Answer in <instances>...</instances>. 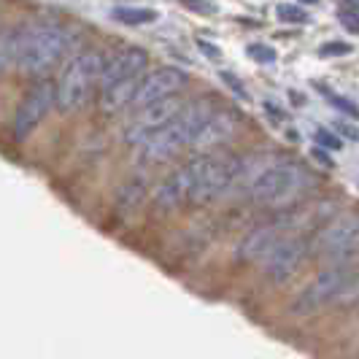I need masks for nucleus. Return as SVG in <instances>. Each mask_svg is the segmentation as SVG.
<instances>
[{"label": "nucleus", "instance_id": "nucleus-22", "mask_svg": "<svg viewBox=\"0 0 359 359\" xmlns=\"http://www.w3.org/2000/svg\"><path fill=\"white\" fill-rule=\"evenodd\" d=\"M316 143H322V146H327V149H338V146H340V141L333 138L327 130H316Z\"/></svg>", "mask_w": 359, "mask_h": 359}, {"label": "nucleus", "instance_id": "nucleus-23", "mask_svg": "<svg viewBox=\"0 0 359 359\" xmlns=\"http://www.w3.org/2000/svg\"><path fill=\"white\" fill-rule=\"evenodd\" d=\"M186 8H203V11H213V3L208 0H181Z\"/></svg>", "mask_w": 359, "mask_h": 359}, {"label": "nucleus", "instance_id": "nucleus-24", "mask_svg": "<svg viewBox=\"0 0 359 359\" xmlns=\"http://www.w3.org/2000/svg\"><path fill=\"white\" fill-rule=\"evenodd\" d=\"M324 51H349V46H327Z\"/></svg>", "mask_w": 359, "mask_h": 359}, {"label": "nucleus", "instance_id": "nucleus-11", "mask_svg": "<svg viewBox=\"0 0 359 359\" xmlns=\"http://www.w3.org/2000/svg\"><path fill=\"white\" fill-rule=\"evenodd\" d=\"M184 87H186V73H181L179 68H154V71L138 78V89L132 95V105L143 108L149 103L173 98Z\"/></svg>", "mask_w": 359, "mask_h": 359}, {"label": "nucleus", "instance_id": "nucleus-15", "mask_svg": "<svg viewBox=\"0 0 359 359\" xmlns=\"http://www.w3.org/2000/svg\"><path fill=\"white\" fill-rule=\"evenodd\" d=\"M138 89V78H130V81H119V84H111L100 89V111L105 114H119L132 105V95Z\"/></svg>", "mask_w": 359, "mask_h": 359}, {"label": "nucleus", "instance_id": "nucleus-14", "mask_svg": "<svg viewBox=\"0 0 359 359\" xmlns=\"http://www.w3.org/2000/svg\"><path fill=\"white\" fill-rule=\"evenodd\" d=\"M289 232L279 227V225H262V227H254L252 232L243 235V240L238 243V256L243 262H262L265 256L276 249V243L283 240Z\"/></svg>", "mask_w": 359, "mask_h": 359}, {"label": "nucleus", "instance_id": "nucleus-21", "mask_svg": "<svg viewBox=\"0 0 359 359\" xmlns=\"http://www.w3.org/2000/svg\"><path fill=\"white\" fill-rule=\"evenodd\" d=\"M340 19L346 22V27H349L351 33H357V22H354V19H357V8H354V6H346V8L340 11Z\"/></svg>", "mask_w": 359, "mask_h": 359}, {"label": "nucleus", "instance_id": "nucleus-12", "mask_svg": "<svg viewBox=\"0 0 359 359\" xmlns=\"http://www.w3.org/2000/svg\"><path fill=\"white\" fill-rule=\"evenodd\" d=\"M146 65H149V54H146L143 49H135V46L119 49L116 54L105 57L100 78H98V87L105 89V87L119 84V81L141 78L143 73H146Z\"/></svg>", "mask_w": 359, "mask_h": 359}, {"label": "nucleus", "instance_id": "nucleus-1", "mask_svg": "<svg viewBox=\"0 0 359 359\" xmlns=\"http://www.w3.org/2000/svg\"><path fill=\"white\" fill-rule=\"evenodd\" d=\"M76 44V33L71 27L33 19L17 27V68L25 73H46Z\"/></svg>", "mask_w": 359, "mask_h": 359}, {"label": "nucleus", "instance_id": "nucleus-8", "mask_svg": "<svg viewBox=\"0 0 359 359\" xmlns=\"http://www.w3.org/2000/svg\"><path fill=\"white\" fill-rule=\"evenodd\" d=\"M181 108H184V100L181 98H165V100H157V103H149V105H143V108H138L135 111V116L128 122V128L122 132V138H125V143L130 146H138L141 141H146L149 135H154L157 130H162L176 114H179Z\"/></svg>", "mask_w": 359, "mask_h": 359}, {"label": "nucleus", "instance_id": "nucleus-13", "mask_svg": "<svg viewBox=\"0 0 359 359\" xmlns=\"http://www.w3.org/2000/svg\"><path fill=\"white\" fill-rule=\"evenodd\" d=\"M238 125H240V119H238L232 111L213 108V111H211V116H208L203 125H200V130L195 132V138L189 141V146H192V149H198V152L216 149V146L227 143L232 135L238 132Z\"/></svg>", "mask_w": 359, "mask_h": 359}, {"label": "nucleus", "instance_id": "nucleus-3", "mask_svg": "<svg viewBox=\"0 0 359 359\" xmlns=\"http://www.w3.org/2000/svg\"><path fill=\"white\" fill-rule=\"evenodd\" d=\"M313 186L310 170L292 162V159H276L270 157L254 179L249 181V186L243 189L254 203L262 205H286L295 203L300 195H306Z\"/></svg>", "mask_w": 359, "mask_h": 359}, {"label": "nucleus", "instance_id": "nucleus-10", "mask_svg": "<svg viewBox=\"0 0 359 359\" xmlns=\"http://www.w3.org/2000/svg\"><path fill=\"white\" fill-rule=\"evenodd\" d=\"M54 108V81H38L33 84V89L25 95V100L19 103L14 122H11V132L14 138H27L33 130L38 128L46 114Z\"/></svg>", "mask_w": 359, "mask_h": 359}, {"label": "nucleus", "instance_id": "nucleus-16", "mask_svg": "<svg viewBox=\"0 0 359 359\" xmlns=\"http://www.w3.org/2000/svg\"><path fill=\"white\" fill-rule=\"evenodd\" d=\"M111 17L122 25H149L157 19V11L152 8H132V6H116L111 11Z\"/></svg>", "mask_w": 359, "mask_h": 359}, {"label": "nucleus", "instance_id": "nucleus-4", "mask_svg": "<svg viewBox=\"0 0 359 359\" xmlns=\"http://www.w3.org/2000/svg\"><path fill=\"white\" fill-rule=\"evenodd\" d=\"M354 297H357V273L349 265H335L303 286V292L292 303V313L308 316L335 303H351Z\"/></svg>", "mask_w": 359, "mask_h": 359}, {"label": "nucleus", "instance_id": "nucleus-20", "mask_svg": "<svg viewBox=\"0 0 359 359\" xmlns=\"http://www.w3.org/2000/svg\"><path fill=\"white\" fill-rule=\"evenodd\" d=\"M249 54H252V57H256L259 62H265V65H270V62H276V60H279L276 49H268V46H262V44L249 46Z\"/></svg>", "mask_w": 359, "mask_h": 359}, {"label": "nucleus", "instance_id": "nucleus-2", "mask_svg": "<svg viewBox=\"0 0 359 359\" xmlns=\"http://www.w3.org/2000/svg\"><path fill=\"white\" fill-rule=\"evenodd\" d=\"M213 108H216V105L211 100H205V98L184 103V108H181L165 128L157 130L154 135H149L146 141H141V143L135 146V159H138L141 165H154V162H165V159L176 157L184 146H189V141L195 138V132H198L200 125L211 116Z\"/></svg>", "mask_w": 359, "mask_h": 359}, {"label": "nucleus", "instance_id": "nucleus-19", "mask_svg": "<svg viewBox=\"0 0 359 359\" xmlns=\"http://www.w3.org/2000/svg\"><path fill=\"white\" fill-rule=\"evenodd\" d=\"M279 17H281L283 22H306V11L303 8H297V6H279Z\"/></svg>", "mask_w": 359, "mask_h": 359}, {"label": "nucleus", "instance_id": "nucleus-7", "mask_svg": "<svg viewBox=\"0 0 359 359\" xmlns=\"http://www.w3.org/2000/svg\"><path fill=\"white\" fill-rule=\"evenodd\" d=\"M203 168H205V157L203 159L189 162V165H184L176 173H170V176L152 192L154 205L162 208V211H168V208H179V205L189 203V200H198Z\"/></svg>", "mask_w": 359, "mask_h": 359}, {"label": "nucleus", "instance_id": "nucleus-5", "mask_svg": "<svg viewBox=\"0 0 359 359\" xmlns=\"http://www.w3.org/2000/svg\"><path fill=\"white\" fill-rule=\"evenodd\" d=\"M103 62H105V54L98 49L81 51L78 57H73L65 73L60 76V84H54V105L65 114L78 111L98 87Z\"/></svg>", "mask_w": 359, "mask_h": 359}, {"label": "nucleus", "instance_id": "nucleus-17", "mask_svg": "<svg viewBox=\"0 0 359 359\" xmlns=\"http://www.w3.org/2000/svg\"><path fill=\"white\" fill-rule=\"evenodd\" d=\"M11 65H17V27L0 30V73H6Z\"/></svg>", "mask_w": 359, "mask_h": 359}, {"label": "nucleus", "instance_id": "nucleus-25", "mask_svg": "<svg viewBox=\"0 0 359 359\" xmlns=\"http://www.w3.org/2000/svg\"><path fill=\"white\" fill-rule=\"evenodd\" d=\"M303 3H316V0H303Z\"/></svg>", "mask_w": 359, "mask_h": 359}, {"label": "nucleus", "instance_id": "nucleus-18", "mask_svg": "<svg viewBox=\"0 0 359 359\" xmlns=\"http://www.w3.org/2000/svg\"><path fill=\"white\" fill-rule=\"evenodd\" d=\"M143 192H146V184H141V181H132L128 186H122L119 189V198H116V211H119V216H125L130 213L135 205L143 200Z\"/></svg>", "mask_w": 359, "mask_h": 359}, {"label": "nucleus", "instance_id": "nucleus-6", "mask_svg": "<svg viewBox=\"0 0 359 359\" xmlns=\"http://www.w3.org/2000/svg\"><path fill=\"white\" fill-rule=\"evenodd\" d=\"M359 222L354 213H346L340 219L330 222L327 227L316 232V238L308 243V249L322 259H330L335 265H351L357 256Z\"/></svg>", "mask_w": 359, "mask_h": 359}, {"label": "nucleus", "instance_id": "nucleus-9", "mask_svg": "<svg viewBox=\"0 0 359 359\" xmlns=\"http://www.w3.org/2000/svg\"><path fill=\"white\" fill-rule=\"evenodd\" d=\"M308 256H310V249H308L306 240L303 238H295V235H286L283 240L276 243V249L265 256L259 265H262V270H265V276L270 281L283 283L289 281L295 273L303 270Z\"/></svg>", "mask_w": 359, "mask_h": 359}]
</instances>
